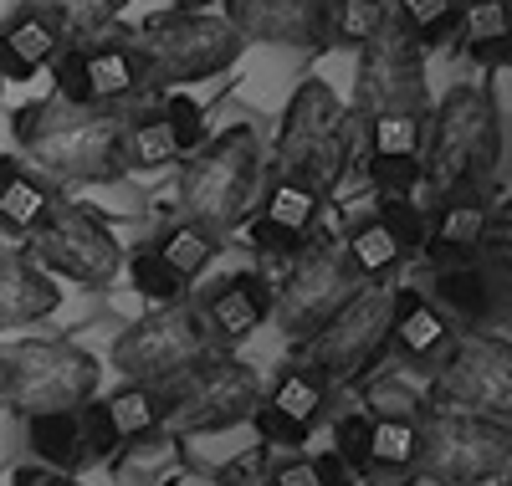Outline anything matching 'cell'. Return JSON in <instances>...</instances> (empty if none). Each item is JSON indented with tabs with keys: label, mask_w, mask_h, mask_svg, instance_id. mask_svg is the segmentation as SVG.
<instances>
[{
	"label": "cell",
	"mask_w": 512,
	"mask_h": 486,
	"mask_svg": "<svg viewBox=\"0 0 512 486\" xmlns=\"http://www.w3.org/2000/svg\"><path fill=\"white\" fill-rule=\"evenodd\" d=\"M139 103H72L62 93L36 98L11 113L21 159H31L52 185H113L128 174L123 139Z\"/></svg>",
	"instance_id": "cell-1"
},
{
	"label": "cell",
	"mask_w": 512,
	"mask_h": 486,
	"mask_svg": "<svg viewBox=\"0 0 512 486\" xmlns=\"http://www.w3.org/2000/svg\"><path fill=\"white\" fill-rule=\"evenodd\" d=\"M180 164H185L180 169V215L231 236L251 215L256 190H262V174H267L262 134H256L251 123H231Z\"/></svg>",
	"instance_id": "cell-2"
},
{
	"label": "cell",
	"mask_w": 512,
	"mask_h": 486,
	"mask_svg": "<svg viewBox=\"0 0 512 486\" xmlns=\"http://www.w3.org/2000/svg\"><path fill=\"white\" fill-rule=\"evenodd\" d=\"M502 164V108L487 87L461 82L425 113L420 139V185H456V180H492Z\"/></svg>",
	"instance_id": "cell-3"
},
{
	"label": "cell",
	"mask_w": 512,
	"mask_h": 486,
	"mask_svg": "<svg viewBox=\"0 0 512 486\" xmlns=\"http://www.w3.org/2000/svg\"><path fill=\"white\" fill-rule=\"evenodd\" d=\"M144 62V87L164 93V87H190V82H210L241 62L246 41L236 36V26L216 11H164L149 16L139 31H128Z\"/></svg>",
	"instance_id": "cell-4"
},
{
	"label": "cell",
	"mask_w": 512,
	"mask_h": 486,
	"mask_svg": "<svg viewBox=\"0 0 512 486\" xmlns=\"http://www.w3.org/2000/svg\"><path fill=\"white\" fill-rule=\"evenodd\" d=\"M349 139H354L349 103L323 77H308L282 113L272 169L287 174V180L313 185L318 195H333L338 180H344V169H349Z\"/></svg>",
	"instance_id": "cell-5"
},
{
	"label": "cell",
	"mask_w": 512,
	"mask_h": 486,
	"mask_svg": "<svg viewBox=\"0 0 512 486\" xmlns=\"http://www.w3.org/2000/svg\"><path fill=\"white\" fill-rule=\"evenodd\" d=\"M512 461V425L456 410V405H425L420 410V456L415 476L431 486H487L502 481Z\"/></svg>",
	"instance_id": "cell-6"
},
{
	"label": "cell",
	"mask_w": 512,
	"mask_h": 486,
	"mask_svg": "<svg viewBox=\"0 0 512 486\" xmlns=\"http://www.w3.org/2000/svg\"><path fill=\"white\" fill-rule=\"evenodd\" d=\"M262 389H267L262 374L246 359L216 348L200 364H190L185 374L159 384V425L180 440L185 435H221L251 415V405L262 400Z\"/></svg>",
	"instance_id": "cell-7"
},
{
	"label": "cell",
	"mask_w": 512,
	"mask_h": 486,
	"mask_svg": "<svg viewBox=\"0 0 512 486\" xmlns=\"http://www.w3.org/2000/svg\"><path fill=\"white\" fill-rule=\"evenodd\" d=\"M103 384L98 359L72 338H16L0 348V394L16 415L72 410Z\"/></svg>",
	"instance_id": "cell-8"
},
{
	"label": "cell",
	"mask_w": 512,
	"mask_h": 486,
	"mask_svg": "<svg viewBox=\"0 0 512 486\" xmlns=\"http://www.w3.org/2000/svg\"><path fill=\"white\" fill-rule=\"evenodd\" d=\"M390 307H395V287L384 282H364L333 318H323L308 338H297V359L313 364L328 384H354L364 379L390 338Z\"/></svg>",
	"instance_id": "cell-9"
},
{
	"label": "cell",
	"mask_w": 512,
	"mask_h": 486,
	"mask_svg": "<svg viewBox=\"0 0 512 486\" xmlns=\"http://www.w3.org/2000/svg\"><path fill=\"white\" fill-rule=\"evenodd\" d=\"M221 343L210 338V328L200 323V313L180 297V302H159L154 313H144L139 323H128L113 343V369L128 384H169L175 374H185L190 364H200L205 353H216Z\"/></svg>",
	"instance_id": "cell-10"
},
{
	"label": "cell",
	"mask_w": 512,
	"mask_h": 486,
	"mask_svg": "<svg viewBox=\"0 0 512 486\" xmlns=\"http://www.w3.org/2000/svg\"><path fill=\"white\" fill-rule=\"evenodd\" d=\"M26 256L41 272L82 282V287H108L123 272V246L103 220L77 205V200H52V210L26 231Z\"/></svg>",
	"instance_id": "cell-11"
},
{
	"label": "cell",
	"mask_w": 512,
	"mask_h": 486,
	"mask_svg": "<svg viewBox=\"0 0 512 486\" xmlns=\"http://www.w3.org/2000/svg\"><path fill=\"white\" fill-rule=\"evenodd\" d=\"M425 400L507 420L512 415V343L502 333H451L446 353L431 369Z\"/></svg>",
	"instance_id": "cell-12"
},
{
	"label": "cell",
	"mask_w": 512,
	"mask_h": 486,
	"mask_svg": "<svg viewBox=\"0 0 512 486\" xmlns=\"http://www.w3.org/2000/svg\"><path fill=\"white\" fill-rule=\"evenodd\" d=\"M359 272L349 267V256H344V241H303V251H297L287 261V277L282 287H272V318L277 328L297 343V338H308L323 318H333L338 307H344L354 292H359Z\"/></svg>",
	"instance_id": "cell-13"
},
{
	"label": "cell",
	"mask_w": 512,
	"mask_h": 486,
	"mask_svg": "<svg viewBox=\"0 0 512 486\" xmlns=\"http://www.w3.org/2000/svg\"><path fill=\"white\" fill-rule=\"evenodd\" d=\"M425 113L431 108V82H425V52L390 21L379 36L359 47V72H354V103L349 118L364 123L374 113Z\"/></svg>",
	"instance_id": "cell-14"
},
{
	"label": "cell",
	"mask_w": 512,
	"mask_h": 486,
	"mask_svg": "<svg viewBox=\"0 0 512 486\" xmlns=\"http://www.w3.org/2000/svg\"><path fill=\"white\" fill-rule=\"evenodd\" d=\"M57 67V93L72 103H139L144 87V62L134 36H88V41H67V47L52 57Z\"/></svg>",
	"instance_id": "cell-15"
},
{
	"label": "cell",
	"mask_w": 512,
	"mask_h": 486,
	"mask_svg": "<svg viewBox=\"0 0 512 486\" xmlns=\"http://www.w3.org/2000/svg\"><path fill=\"white\" fill-rule=\"evenodd\" d=\"M425 297H431L446 323L456 333H492V323H507V272L492 277L487 256H466V261H436L431 282H425Z\"/></svg>",
	"instance_id": "cell-16"
},
{
	"label": "cell",
	"mask_w": 512,
	"mask_h": 486,
	"mask_svg": "<svg viewBox=\"0 0 512 486\" xmlns=\"http://www.w3.org/2000/svg\"><path fill=\"white\" fill-rule=\"evenodd\" d=\"M241 41L287 52H328V0H226Z\"/></svg>",
	"instance_id": "cell-17"
},
{
	"label": "cell",
	"mask_w": 512,
	"mask_h": 486,
	"mask_svg": "<svg viewBox=\"0 0 512 486\" xmlns=\"http://www.w3.org/2000/svg\"><path fill=\"white\" fill-rule=\"evenodd\" d=\"M487 215H492V200H487V185L482 180H456V185H441L431 190V205H425V246L420 256L431 261H466L482 251V236H487Z\"/></svg>",
	"instance_id": "cell-18"
},
{
	"label": "cell",
	"mask_w": 512,
	"mask_h": 486,
	"mask_svg": "<svg viewBox=\"0 0 512 486\" xmlns=\"http://www.w3.org/2000/svg\"><path fill=\"white\" fill-rule=\"evenodd\" d=\"M195 313L210 328V338H216L221 348H231V343L251 338L272 318V282L262 272H231L226 282L210 287V297L195 307Z\"/></svg>",
	"instance_id": "cell-19"
},
{
	"label": "cell",
	"mask_w": 512,
	"mask_h": 486,
	"mask_svg": "<svg viewBox=\"0 0 512 486\" xmlns=\"http://www.w3.org/2000/svg\"><path fill=\"white\" fill-rule=\"evenodd\" d=\"M451 333H456V328L446 323V313H441V307L425 297V292H415V287H395L390 338H384V348H395V353H400V364L431 374L436 359L446 353V343H451Z\"/></svg>",
	"instance_id": "cell-20"
},
{
	"label": "cell",
	"mask_w": 512,
	"mask_h": 486,
	"mask_svg": "<svg viewBox=\"0 0 512 486\" xmlns=\"http://www.w3.org/2000/svg\"><path fill=\"white\" fill-rule=\"evenodd\" d=\"M62 47H67V36L52 21V11H41L36 0H26L21 11H11L6 21H0V77L26 82L41 67H52V57Z\"/></svg>",
	"instance_id": "cell-21"
},
{
	"label": "cell",
	"mask_w": 512,
	"mask_h": 486,
	"mask_svg": "<svg viewBox=\"0 0 512 486\" xmlns=\"http://www.w3.org/2000/svg\"><path fill=\"white\" fill-rule=\"evenodd\" d=\"M57 282L52 272H41L26 251H6L0 246V328H26L57 313Z\"/></svg>",
	"instance_id": "cell-22"
},
{
	"label": "cell",
	"mask_w": 512,
	"mask_h": 486,
	"mask_svg": "<svg viewBox=\"0 0 512 486\" xmlns=\"http://www.w3.org/2000/svg\"><path fill=\"white\" fill-rule=\"evenodd\" d=\"M344 256H349V267L359 272V282H384L400 261H410L405 241L395 236V226L384 220L374 205L359 210L349 220V231H344Z\"/></svg>",
	"instance_id": "cell-23"
},
{
	"label": "cell",
	"mask_w": 512,
	"mask_h": 486,
	"mask_svg": "<svg viewBox=\"0 0 512 486\" xmlns=\"http://www.w3.org/2000/svg\"><path fill=\"white\" fill-rule=\"evenodd\" d=\"M52 200H57V185L47 174L26 169L16 154H0V231L26 236L52 210Z\"/></svg>",
	"instance_id": "cell-24"
},
{
	"label": "cell",
	"mask_w": 512,
	"mask_h": 486,
	"mask_svg": "<svg viewBox=\"0 0 512 486\" xmlns=\"http://www.w3.org/2000/svg\"><path fill=\"white\" fill-rule=\"evenodd\" d=\"M26 420V451L36 466H52L67 476H82V440H77V405L72 410H36Z\"/></svg>",
	"instance_id": "cell-25"
},
{
	"label": "cell",
	"mask_w": 512,
	"mask_h": 486,
	"mask_svg": "<svg viewBox=\"0 0 512 486\" xmlns=\"http://www.w3.org/2000/svg\"><path fill=\"white\" fill-rule=\"evenodd\" d=\"M415 456L420 415H369V476H415Z\"/></svg>",
	"instance_id": "cell-26"
},
{
	"label": "cell",
	"mask_w": 512,
	"mask_h": 486,
	"mask_svg": "<svg viewBox=\"0 0 512 486\" xmlns=\"http://www.w3.org/2000/svg\"><path fill=\"white\" fill-rule=\"evenodd\" d=\"M221 246H226V236L210 231V226H200V220H190V215H180L175 226H164L159 241H154V251H159L185 282H195L210 261L221 256Z\"/></svg>",
	"instance_id": "cell-27"
},
{
	"label": "cell",
	"mask_w": 512,
	"mask_h": 486,
	"mask_svg": "<svg viewBox=\"0 0 512 486\" xmlns=\"http://www.w3.org/2000/svg\"><path fill=\"white\" fill-rule=\"evenodd\" d=\"M390 21L420 52H436V47H451L461 31V0H395Z\"/></svg>",
	"instance_id": "cell-28"
},
{
	"label": "cell",
	"mask_w": 512,
	"mask_h": 486,
	"mask_svg": "<svg viewBox=\"0 0 512 486\" xmlns=\"http://www.w3.org/2000/svg\"><path fill=\"white\" fill-rule=\"evenodd\" d=\"M456 41L482 67H507V0H461Z\"/></svg>",
	"instance_id": "cell-29"
},
{
	"label": "cell",
	"mask_w": 512,
	"mask_h": 486,
	"mask_svg": "<svg viewBox=\"0 0 512 486\" xmlns=\"http://www.w3.org/2000/svg\"><path fill=\"white\" fill-rule=\"evenodd\" d=\"M267 400L277 405V410H287L292 420H303V425H313L318 415H323V405H328V394H333V384L313 369V364H303V359H292V364H282L277 369V379H272V389H262Z\"/></svg>",
	"instance_id": "cell-30"
},
{
	"label": "cell",
	"mask_w": 512,
	"mask_h": 486,
	"mask_svg": "<svg viewBox=\"0 0 512 486\" xmlns=\"http://www.w3.org/2000/svg\"><path fill=\"white\" fill-rule=\"evenodd\" d=\"M175 456H180V435H169L164 425H154V430H144V435L118 440V451L108 456V466H113L118 481H149V476H159L164 466H175Z\"/></svg>",
	"instance_id": "cell-31"
},
{
	"label": "cell",
	"mask_w": 512,
	"mask_h": 486,
	"mask_svg": "<svg viewBox=\"0 0 512 486\" xmlns=\"http://www.w3.org/2000/svg\"><path fill=\"white\" fill-rule=\"evenodd\" d=\"M123 164H128V174H134V169H164V164H180L175 134H169V123H164L159 103H154V108H134V118H128Z\"/></svg>",
	"instance_id": "cell-32"
},
{
	"label": "cell",
	"mask_w": 512,
	"mask_h": 486,
	"mask_svg": "<svg viewBox=\"0 0 512 486\" xmlns=\"http://www.w3.org/2000/svg\"><path fill=\"white\" fill-rule=\"evenodd\" d=\"M256 195H262L256 215L277 220V226H287V231H297V236H313V226H318V210H323V195H318L313 185L277 174V180H272L267 190H256Z\"/></svg>",
	"instance_id": "cell-33"
},
{
	"label": "cell",
	"mask_w": 512,
	"mask_h": 486,
	"mask_svg": "<svg viewBox=\"0 0 512 486\" xmlns=\"http://www.w3.org/2000/svg\"><path fill=\"white\" fill-rule=\"evenodd\" d=\"M431 113V108H425ZM425 113H374L359 128L369 134V159H420V139H425Z\"/></svg>",
	"instance_id": "cell-34"
},
{
	"label": "cell",
	"mask_w": 512,
	"mask_h": 486,
	"mask_svg": "<svg viewBox=\"0 0 512 486\" xmlns=\"http://www.w3.org/2000/svg\"><path fill=\"white\" fill-rule=\"evenodd\" d=\"M390 26V0H328V47H364Z\"/></svg>",
	"instance_id": "cell-35"
},
{
	"label": "cell",
	"mask_w": 512,
	"mask_h": 486,
	"mask_svg": "<svg viewBox=\"0 0 512 486\" xmlns=\"http://www.w3.org/2000/svg\"><path fill=\"white\" fill-rule=\"evenodd\" d=\"M36 6L52 11V21L62 26L67 41H88V36L108 31V26L123 16L128 0H36Z\"/></svg>",
	"instance_id": "cell-36"
},
{
	"label": "cell",
	"mask_w": 512,
	"mask_h": 486,
	"mask_svg": "<svg viewBox=\"0 0 512 486\" xmlns=\"http://www.w3.org/2000/svg\"><path fill=\"white\" fill-rule=\"evenodd\" d=\"M123 267H128V282H134V292H139L144 302H154V307H159V302H180V297L190 292V282L169 267L154 246H139L134 256L123 261Z\"/></svg>",
	"instance_id": "cell-37"
},
{
	"label": "cell",
	"mask_w": 512,
	"mask_h": 486,
	"mask_svg": "<svg viewBox=\"0 0 512 486\" xmlns=\"http://www.w3.org/2000/svg\"><path fill=\"white\" fill-rule=\"evenodd\" d=\"M103 405H108L113 430H118L123 440L159 425V389H149V384H128V379H123V389H113Z\"/></svg>",
	"instance_id": "cell-38"
},
{
	"label": "cell",
	"mask_w": 512,
	"mask_h": 486,
	"mask_svg": "<svg viewBox=\"0 0 512 486\" xmlns=\"http://www.w3.org/2000/svg\"><path fill=\"white\" fill-rule=\"evenodd\" d=\"M77 440H82V471H93V466H108V456L118 451V430H113V415H108V405L98 400H82L77 405Z\"/></svg>",
	"instance_id": "cell-39"
},
{
	"label": "cell",
	"mask_w": 512,
	"mask_h": 486,
	"mask_svg": "<svg viewBox=\"0 0 512 486\" xmlns=\"http://www.w3.org/2000/svg\"><path fill=\"white\" fill-rule=\"evenodd\" d=\"M251 430H256V440H262V451H303L308 446V435H313V425H303V420H292L287 410H277L267 394L251 405Z\"/></svg>",
	"instance_id": "cell-40"
},
{
	"label": "cell",
	"mask_w": 512,
	"mask_h": 486,
	"mask_svg": "<svg viewBox=\"0 0 512 486\" xmlns=\"http://www.w3.org/2000/svg\"><path fill=\"white\" fill-rule=\"evenodd\" d=\"M425 405V389H415V384H405L400 374H374V379H364V410L369 415H420Z\"/></svg>",
	"instance_id": "cell-41"
},
{
	"label": "cell",
	"mask_w": 512,
	"mask_h": 486,
	"mask_svg": "<svg viewBox=\"0 0 512 486\" xmlns=\"http://www.w3.org/2000/svg\"><path fill=\"white\" fill-rule=\"evenodd\" d=\"M159 113H164V123H169V134H175L180 159H190V154L205 144V108H200L190 93H164V98H159Z\"/></svg>",
	"instance_id": "cell-42"
},
{
	"label": "cell",
	"mask_w": 512,
	"mask_h": 486,
	"mask_svg": "<svg viewBox=\"0 0 512 486\" xmlns=\"http://www.w3.org/2000/svg\"><path fill=\"white\" fill-rule=\"evenodd\" d=\"M333 456L344 461L354 476L369 481V415L364 410H354V415H344L333 425Z\"/></svg>",
	"instance_id": "cell-43"
},
{
	"label": "cell",
	"mask_w": 512,
	"mask_h": 486,
	"mask_svg": "<svg viewBox=\"0 0 512 486\" xmlns=\"http://www.w3.org/2000/svg\"><path fill=\"white\" fill-rule=\"evenodd\" d=\"M241 226H246V241H251V251H256V256H277V261H292L297 251H303V241H308V236H297V231L277 226V220L256 215V210L241 220Z\"/></svg>",
	"instance_id": "cell-44"
},
{
	"label": "cell",
	"mask_w": 512,
	"mask_h": 486,
	"mask_svg": "<svg viewBox=\"0 0 512 486\" xmlns=\"http://www.w3.org/2000/svg\"><path fill=\"white\" fill-rule=\"evenodd\" d=\"M262 486H323L318 456H303V451H277V456L262 466Z\"/></svg>",
	"instance_id": "cell-45"
},
{
	"label": "cell",
	"mask_w": 512,
	"mask_h": 486,
	"mask_svg": "<svg viewBox=\"0 0 512 486\" xmlns=\"http://www.w3.org/2000/svg\"><path fill=\"white\" fill-rule=\"evenodd\" d=\"M16 486H82L77 476H67V471H52V466H21L16 471Z\"/></svg>",
	"instance_id": "cell-46"
},
{
	"label": "cell",
	"mask_w": 512,
	"mask_h": 486,
	"mask_svg": "<svg viewBox=\"0 0 512 486\" xmlns=\"http://www.w3.org/2000/svg\"><path fill=\"white\" fill-rule=\"evenodd\" d=\"M318 471H323V486H354V481H359V476H354L344 461H338L333 451H328V456H318Z\"/></svg>",
	"instance_id": "cell-47"
},
{
	"label": "cell",
	"mask_w": 512,
	"mask_h": 486,
	"mask_svg": "<svg viewBox=\"0 0 512 486\" xmlns=\"http://www.w3.org/2000/svg\"><path fill=\"white\" fill-rule=\"evenodd\" d=\"M216 486H262V466H256V461H236Z\"/></svg>",
	"instance_id": "cell-48"
},
{
	"label": "cell",
	"mask_w": 512,
	"mask_h": 486,
	"mask_svg": "<svg viewBox=\"0 0 512 486\" xmlns=\"http://www.w3.org/2000/svg\"><path fill=\"white\" fill-rule=\"evenodd\" d=\"M175 6H180V11H210L216 0H175Z\"/></svg>",
	"instance_id": "cell-49"
}]
</instances>
